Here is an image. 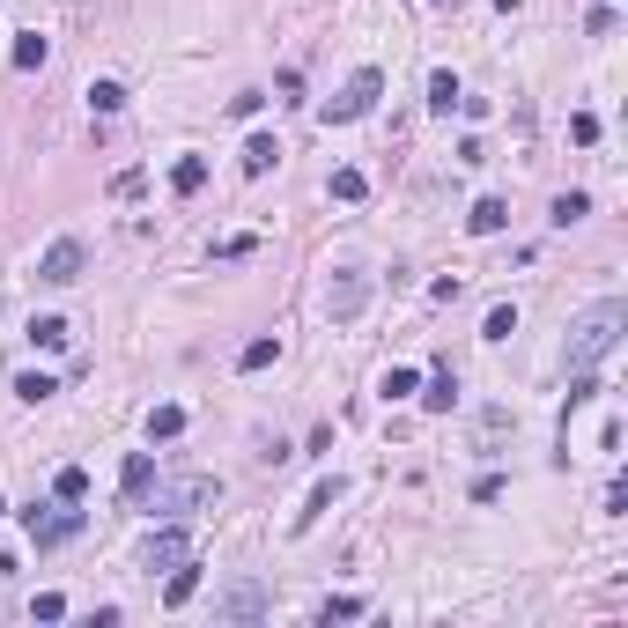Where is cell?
<instances>
[{"label": "cell", "mask_w": 628, "mask_h": 628, "mask_svg": "<svg viewBox=\"0 0 628 628\" xmlns=\"http://www.w3.org/2000/svg\"><path fill=\"white\" fill-rule=\"evenodd\" d=\"M621 333H628V303H621V296H599V303H584V311L569 318V340H562L569 370H599L606 355L621 348Z\"/></svg>", "instance_id": "obj_1"}, {"label": "cell", "mask_w": 628, "mask_h": 628, "mask_svg": "<svg viewBox=\"0 0 628 628\" xmlns=\"http://www.w3.org/2000/svg\"><path fill=\"white\" fill-rule=\"evenodd\" d=\"M377 97H385V74H377V67H363V74H355V82H348V89H340V97H333L326 111H318V119H326V126H348V119H370V111H377Z\"/></svg>", "instance_id": "obj_2"}, {"label": "cell", "mask_w": 628, "mask_h": 628, "mask_svg": "<svg viewBox=\"0 0 628 628\" xmlns=\"http://www.w3.org/2000/svg\"><path fill=\"white\" fill-rule=\"evenodd\" d=\"M37 281H45V289H67V281H82V237H52L45 259H37Z\"/></svg>", "instance_id": "obj_3"}, {"label": "cell", "mask_w": 628, "mask_h": 628, "mask_svg": "<svg viewBox=\"0 0 628 628\" xmlns=\"http://www.w3.org/2000/svg\"><path fill=\"white\" fill-rule=\"evenodd\" d=\"M363 303H370V274H333V289H326V311L340 318V326H348V318H363Z\"/></svg>", "instance_id": "obj_4"}, {"label": "cell", "mask_w": 628, "mask_h": 628, "mask_svg": "<svg viewBox=\"0 0 628 628\" xmlns=\"http://www.w3.org/2000/svg\"><path fill=\"white\" fill-rule=\"evenodd\" d=\"M185 555H193V540H185L178 525H163V532H148V547H141V569L156 577V569H178Z\"/></svg>", "instance_id": "obj_5"}, {"label": "cell", "mask_w": 628, "mask_h": 628, "mask_svg": "<svg viewBox=\"0 0 628 628\" xmlns=\"http://www.w3.org/2000/svg\"><path fill=\"white\" fill-rule=\"evenodd\" d=\"M23 525H30V540H37V547H67L74 532H82V510H60V518H45V510L30 503V510H23Z\"/></svg>", "instance_id": "obj_6"}, {"label": "cell", "mask_w": 628, "mask_h": 628, "mask_svg": "<svg viewBox=\"0 0 628 628\" xmlns=\"http://www.w3.org/2000/svg\"><path fill=\"white\" fill-rule=\"evenodd\" d=\"M148 496H156V503L170 510V518H185L193 503H215V496H222V481H207V473H200V481H178V488H148Z\"/></svg>", "instance_id": "obj_7"}, {"label": "cell", "mask_w": 628, "mask_h": 628, "mask_svg": "<svg viewBox=\"0 0 628 628\" xmlns=\"http://www.w3.org/2000/svg\"><path fill=\"white\" fill-rule=\"evenodd\" d=\"M340 488H348V481H340V473H326V481H318L311 496H303V510L289 518V532H311V525H318V518H326V510L340 503Z\"/></svg>", "instance_id": "obj_8"}, {"label": "cell", "mask_w": 628, "mask_h": 628, "mask_svg": "<svg viewBox=\"0 0 628 628\" xmlns=\"http://www.w3.org/2000/svg\"><path fill=\"white\" fill-rule=\"evenodd\" d=\"M119 488H126V503H148V488H156V459H148V451H126Z\"/></svg>", "instance_id": "obj_9"}, {"label": "cell", "mask_w": 628, "mask_h": 628, "mask_svg": "<svg viewBox=\"0 0 628 628\" xmlns=\"http://www.w3.org/2000/svg\"><path fill=\"white\" fill-rule=\"evenodd\" d=\"M193 592H200V562L185 555L178 569H170V584H163V606H170V614H178V606H193Z\"/></svg>", "instance_id": "obj_10"}, {"label": "cell", "mask_w": 628, "mask_h": 628, "mask_svg": "<svg viewBox=\"0 0 628 628\" xmlns=\"http://www.w3.org/2000/svg\"><path fill=\"white\" fill-rule=\"evenodd\" d=\"M244 178H266V170H274L281 163V141H274V133H252V141H244Z\"/></svg>", "instance_id": "obj_11"}, {"label": "cell", "mask_w": 628, "mask_h": 628, "mask_svg": "<svg viewBox=\"0 0 628 628\" xmlns=\"http://www.w3.org/2000/svg\"><path fill=\"white\" fill-rule=\"evenodd\" d=\"M459 97H466V89H459V74H451V67H436V74H429V111H436V119H451V111H459Z\"/></svg>", "instance_id": "obj_12"}, {"label": "cell", "mask_w": 628, "mask_h": 628, "mask_svg": "<svg viewBox=\"0 0 628 628\" xmlns=\"http://www.w3.org/2000/svg\"><path fill=\"white\" fill-rule=\"evenodd\" d=\"M503 222H510V200H496V193H488V200H473V215H466V230H473V237H496V230H503Z\"/></svg>", "instance_id": "obj_13"}, {"label": "cell", "mask_w": 628, "mask_h": 628, "mask_svg": "<svg viewBox=\"0 0 628 628\" xmlns=\"http://www.w3.org/2000/svg\"><path fill=\"white\" fill-rule=\"evenodd\" d=\"M414 392H422L429 414H451V407H459V377H451V370H436L429 385H414Z\"/></svg>", "instance_id": "obj_14"}, {"label": "cell", "mask_w": 628, "mask_h": 628, "mask_svg": "<svg viewBox=\"0 0 628 628\" xmlns=\"http://www.w3.org/2000/svg\"><path fill=\"white\" fill-rule=\"evenodd\" d=\"M200 185H207V156H178V163H170V193H178V200H193Z\"/></svg>", "instance_id": "obj_15"}, {"label": "cell", "mask_w": 628, "mask_h": 628, "mask_svg": "<svg viewBox=\"0 0 628 628\" xmlns=\"http://www.w3.org/2000/svg\"><path fill=\"white\" fill-rule=\"evenodd\" d=\"M67 340H74V326H67V318H30V348H45V355H60V348H67Z\"/></svg>", "instance_id": "obj_16"}, {"label": "cell", "mask_w": 628, "mask_h": 628, "mask_svg": "<svg viewBox=\"0 0 628 628\" xmlns=\"http://www.w3.org/2000/svg\"><path fill=\"white\" fill-rule=\"evenodd\" d=\"M222 614H230V621H259L266 614V592H259V584H237V592L222 599Z\"/></svg>", "instance_id": "obj_17"}, {"label": "cell", "mask_w": 628, "mask_h": 628, "mask_svg": "<svg viewBox=\"0 0 628 628\" xmlns=\"http://www.w3.org/2000/svg\"><path fill=\"white\" fill-rule=\"evenodd\" d=\"M584 215H592V193H555V207H547L555 230H569V222H584Z\"/></svg>", "instance_id": "obj_18"}, {"label": "cell", "mask_w": 628, "mask_h": 628, "mask_svg": "<svg viewBox=\"0 0 628 628\" xmlns=\"http://www.w3.org/2000/svg\"><path fill=\"white\" fill-rule=\"evenodd\" d=\"M266 363H281V340H274V333H259V340H244V355H237V370H266Z\"/></svg>", "instance_id": "obj_19"}, {"label": "cell", "mask_w": 628, "mask_h": 628, "mask_svg": "<svg viewBox=\"0 0 628 628\" xmlns=\"http://www.w3.org/2000/svg\"><path fill=\"white\" fill-rule=\"evenodd\" d=\"M52 496H60V503H89V473L82 466H60V473H52Z\"/></svg>", "instance_id": "obj_20"}, {"label": "cell", "mask_w": 628, "mask_h": 628, "mask_svg": "<svg viewBox=\"0 0 628 628\" xmlns=\"http://www.w3.org/2000/svg\"><path fill=\"white\" fill-rule=\"evenodd\" d=\"M89 111H97V119H119V111H126V89H119V82H89Z\"/></svg>", "instance_id": "obj_21"}, {"label": "cell", "mask_w": 628, "mask_h": 628, "mask_svg": "<svg viewBox=\"0 0 628 628\" xmlns=\"http://www.w3.org/2000/svg\"><path fill=\"white\" fill-rule=\"evenodd\" d=\"M185 429V407H148V444H170Z\"/></svg>", "instance_id": "obj_22"}, {"label": "cell", "mask_w": 628, "mask_h": 628, "mask_svg": "<svg viewBox=\"0 0 628 628\" xmlns=\"http://www.w3.org/2000/svg\"><path fill=\"white\" fill-rule=\"evenodd\" d=\"M52 392H60V385H52L45 370H23V377H15V399H30V407H45Z\"/></svg>", "instance_id": "obj_23"}, {"label": "cell", "mask_w": 628, "mask_h": 628, "mask_svg": "<svg viewBox=\"0 0 628 628\" xmlns=\"http://www.w3.org/2000/svg\"><path fill=\"white\" fill-rule=\"evenodd\" d=\"M45 60H52V37H37V30L15 37V67H45Z\"/></svg>", "instance_id": "obj_24"}, {"label": "cell", "mask_w": 628, "mask_h": 628, "mask_svg": "<svg viewBox=\"0 0 628 628\" xmlns=\"http://www.w3.org/2000/svg\"><path fill=\"white\" fill-rule=\"evenodd\" d=\"M510 333H518V303H496L488 326H481V340H510Z\"/></svg>", "instance_id": "obj_25"}, {"label": "cell", "mask_w": 628, "mask_h": 628, "mask_svg": "<svg viewBox=\"0 0 628 628\" xmlns=\"http://www.w3.org/2000/svg\"><path fill=\"white\" fill-rule=\"evenodd\" d=\"M414 385H422V370H385V377H377V392H385V399H407Z\"/></svg>", "instance_id": "obj_26"}, {"label": "cell", "mask_w": 628, "mask_h": 628, "mask_svg": "<svg viewBox=\"0 0 628 628\" xmlns=\"http://www.w3.org/2000/svg\"><path fill=\"white\" fill-rule=\"evenodd\" d=\"M370 185H363V170H333V200H363Z\"/></svg>", "instance_id": "obj_27"}, {"label": "cell", "mask_w": 628, "mask_h": 628, "mask_svg": "<svg viewBox=\"0 0 628 628\" xmlns=\"http://www.w3.org/2000/svg\"><path fill=\"white\" fill-rule=\"evenodd\" d=\"M60 614H67L60 592H37V599H30V621H60Z\"/></svg>", "instance_id": "obj_28"}, {"label": "cell", "mask_w": 628, "mask_h": 628, "mask_svg": "<svg viewBox=\"0 0 628 628\" xmlns=\"http://www.w3.org/2000/svg\"><path fill=\"white\" fill-rule=\"evenodd\" d=\"M569 141H577V148L599 141V119H592V111H577V119H569Z\"/></svg>", "instance_id": "obj_29"}, {"label": "cell", "mask_w": 628, "mask_h": 628, "mask_svg": "<svg viewBox=\"0 0 628 628\" xmlns=\"http://www.w3.org/2000/svg\"><path fill=\"white\" fill-rule=\"evenodd\" d=\"M355 614H363V599H326L318 606V621H355Z\"/></svg>", "instance_id": "obj_30"}, {"label": "cell", "mask_w": 628, "mask_h": 628, "mask_svg": "<svg viewBox=\"0 0 628 628\" xmlns=\"http://www.w3.org/2000/svg\"><path fill=\"white\" fill-rule=\"evenodd\" d=\"M15 577V555H8V547H0V584H8Z\"/></svg>", "instance_id": "obj_31"}, {"label": "cell", "mask_w": 628, "mask_h": 628, "mask_svg": "<svg viewBox=\"0 0 628 628\" xmlns=\"http://www.w3.org/2000/svg\"><path fill=\"white\" fill-rule=\"evenodd\" d=\"M496 8H503V15H510V8H525V0H496Z\"/></svg>", "instance_id": "obj_32"}, {"label": "cell", "mask_w": 628, "mask_h": 628, "mask_svg": "<svg viewBox=\"0 0 628 628\" xmlns=\"http://www.w3.org/2000/svg\"><path fill=\"white\" fill-rule=\"evenodd\" d=\"M0 510H8V503H0Z\"/></svg>", "instance_id": "obj_33"}]
</instances>
